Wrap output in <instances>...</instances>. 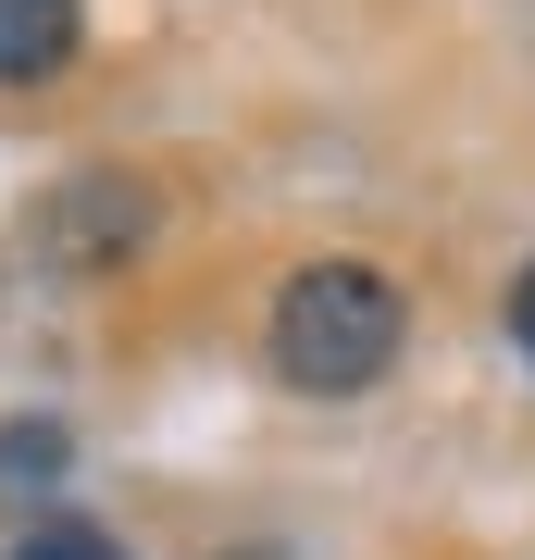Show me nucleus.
<instances>
[{"label":"nucleus","mask_w":535,"mask_h":560,"mask_svg":"<svg viewBox=\"0 0 535 560\" xmlns=\"http://www.w3.org/2000/svg\"><path fill=\"white\" fill-rule=\"evenodd\" d=\"M398 349H411V287L386 261H361V249L299 261L275 300H261V361H275V386H299V399H361V386L398 374Z\"/></svg>","instance_id":"nucleus-1"},{"label":"nucleus","mask_w":535,"mask_h":560,"mask_svg":"<svg viewBox=\"0 0 535 560\" xmlns=\"http://www.w3.org/2000/svg\"><path fill=\"white\" fill-rule=\"evenodd\" d=\"M150 224H162L150 187H125V175H75V187L38 212V237H50V261H88V275H100V261H138Z\"/></svg>","instance_id":"nucleus-2"},{"label":"nucleus","mask_w":535,"mask_h":560,"mask_svg":"<svg viewBox=\"0 0 535 560\" xmlns=\"http://www.w3.org/2000/svg\"><path fill=\"white\" fill-rule=\"evenodd\" d=\"M75 50H88V0H0V101L62 88Z\"/></svg>","instance_id":"nucleus-3"},{"label":"nucleus","mask_w":535,"mask_h":560,"mask_svg":"<svg viewBox=\"0 0 535 560\" xmlns=\"http://www.w3.org/2000/svg\"><path fill=\"white\" fill-rule=\"evenodd\" d=\"M0 486H62V423H0Z\"/></svg>","instance_id":"nucleus-4"},{"label":"nucleus","mask_w":535,"mask_h":560,"mask_svg":"<svg viewBox=\"0 0 535 560\" xmlns=\"http://www.w3.org/2000/svg\"><path fill=\"white\" fill-rule=\"evenodd\" d=\"M13 560H125V548L100 536V523H38V536H25Z\"/></svg>","instance_id":"nucleus-5"},{"label":"nucleus","mask_w":535,"mask_h":560,"mask_svg":"<svg viewBox=\"0 0 535 560\" xmlns=\"http://www.w3.org/2000/svg\"><path fill=\"white\" fill-rule=\"evenodd\" d=\"M511 349H523V374H535V261L511 275Z\"/></svg>","instance_id":"nucleus-6"}]
</instances>
